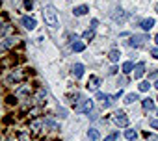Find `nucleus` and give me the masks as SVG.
<instances>
[{
    "label": "nucleus",
    "instance_id": "f257e3e1",
    "mask_svg": "<svg viewBox=\"0 0 158 141\" xmlns=\"http://www.w3.org/2000/svg\"><path fill=\"white\" fill-rule=\"evenodd\" d=\"M43 19H45V22L50 26V28H58V11H56V8L52 6V4H47V6H43Z\"/></svg>",
    "mask_w": 158,
    "mask_h": 141
},
{
    "label": "nucleus",
    "instance_id": "f03ea898",
    "mask_svg": "<svg viewBox=\"0 0 158 141\" xmlns=\"http://www.w3.org/2000/svg\"><path fill=\"white\" fill-rule=\"evenodd\" d=\"M26 75L23 73V69H11V73H10V76H8V84H17V82H21L23 78H24Z\"/></svg>",
    "mask_w": 158,
    "mask_h": 141
},
{
    "label": "nucleus",
    "instance_id": "7ed1b4c3",
    "mask_svg": "<svg viewBox=\"0 0 158 141\" xmlns=\"http://www.w3.org/2000/svg\"><path fill=\"white\" fill-rule=\"evenodd\" d=\"M147 41H149V35H132L130 41H128V45L134 46V48H139V46H143Z\"/></svg>",
    "mask_w": 158,
    "mask_h": 141
},
{
    "label": "nucleus",
    "instance_id": "20e7f679",
    "mask_svg": "<svg viewBox=\"0 0 158 141\" xmlns=\"http://www.w3.org/2000/svg\"><path fill=\"white\" fill-rule=\"evenodd\" d=\"M114 121H115V124L121 126V128L128 126V117H127L125 111H115V113H114Z\"/></svg>",
    "mask_w": 158,
    "mask_h": 141
},
{
    "label": "nucleus",
    "instance_id": "39448f33",
    "mask_svg": "<svg viewBox=\"0 0 158 141\" xmlns=\"http://www.w3.org/2000/svg\"><path fill=\"white\" fill-rule=\"evenodd\" d=\"M41 126H45V121H43V119H34V121L30 123V130H32L34 134H39V132H41Z\"/></svg>",
    "mask_w": 158,
    "mask_h": 141
},
{
    "label": "nucleus",
    "instance_id": "423d86ee",
    "mask_svg": "<svg viewBox=\"0 0 158 141\" xmlns=\"http://www.w3.org/2000/svg\"><path fill=\"white\" fill-rule=\"evenodd\" d=\"M99 86H101V80H99L97 76H91V78L88 80V86H86V87H88L89 91H97V89H99Z\"/></svg>",
    "mask_w": 158,
    "mask_h": 141
},
{
    "label": "nucleus",
    "instance_id": "0eeeda50",
    "mask_svg": "<svg viewBox=\"0 0 158 141\" xmlns=\"http://www.w3.org/2000/svg\"><path fill=\"white\" fill-rule=\"evenodd\" d=\"M97 99L102 102L104 108H108V106L112 104V95H106V93H101V91H99V93H97Z\"/></svg>",
    "mask_w": 158,
    "mask_h": 141
},
{
    "label": "nucleus",
    "instance_id": "6e6552de",
    "mask_svg": "<svg viewBox=\"0 0 158 141\" xmlns=\"http://www.w3.org/2000/svg\"><path fill=\"white\" fill-rule=\"evenodd\" d=\"M82 75H84V65L82 63H74L73 65V76L74 78H80Z\"/></svg>",
    "mask_w": 158,
    "mask_h": 141
},
{
    "label": "nucleus",
    "instance_id": "1a4fd4ad",
    "mask_svg": "<svg viewBox=\"0 0 158 141\" xmlns=\"http://www.w3.org/2000/svg\"><path fill=\"white\" fill-rule=\"evenodd\" d=\"M143 73H145V63H141V61H139V63L134 67V78H136V80H138V78H141V76H143Z\"/></svg>",
    "mask_w": 158,
    "mask_h": 141
},
{
    "label": "nucleus",
    "instance_id": "9d476101",
    "mask_svg": "<svg viewBox=\"0 0 158 141\" xmlns=\"http://www.w3.org/2000/svg\"><path fill=\"white\" fill-rule=\"evenodd\" d=\"M21 22H23V26H24L26 30H34V28H35V21H34L32 17H23Z\"/></svg>",
    "mask_w": 158,
    "mask_h": 141
},
{
    "label": "nucleus",
    "instance_id": "9b49d317",
    "mask_svg": "<svg viewBox=\"0 0 158 141\" xmlns=\"http://www.w3.org/2000/svg\"><path fill=\"white\" fill-rule=\"evenodd\" d=\"M88 11H89V8H88V6H76V8L73 10L74 17H82V15H86Z\"/></svg>",
    "mask_w": 158,
    "mask_h": 141
},
{
    "label": "nucleus",
    "instance_id": "f8f14e48",
    "mask_svg": "<svg viewBox=\"0 0 158 141\" xmlns=\"http://www.w3.org/2000/svg\"><path fill=\"white\" fill-rule=\"evenodd\" d=\"M82 113H89L91 110H93V100L89 99V100H84V104H82V108H78Z\"/></svg>",
    "mask_w": 158,
    "mask_h": 141
},
{
    "label": "nucleus",
    "instance_id": "ddd939ff",
    "mask_svg": "<svg viewBox=\"0 0 158 141\" xmlns=\"http://www.w3.org/2000/svg\"><path fill=\"white\" fill-rule=\"evenodd\" d=\"M139 26H141V28H143L145 32H149V30H151V28L154 26V19H143V21L139 22Z\"/></svg>",
    "mask_w": 158,
    "mask_h": 141
},
{
    "label": "nucleus",
    "instance_id": "4468645a",
    "mask_svg": "<svg viewBox=\"0 0 158 141\" xmlns=\"http://www.w3.org/2000/svg\"><path fill=\"white\" fill-rule=\"evenodd\" d=\"M15 45H19V37H10V39H4V43H2L4 48H11Z\"/></svg>",
    "mask_w": 158,
    "mask_h": 141
},
{
    "label": "nucleus",
    "instance_id": "2eb2a0df",
    "mask_svg": "<svg viewBox=\"0 0 158 141\" xmlns=\"http://www.w3.org/2000/svg\"><path fill=\"white\" fill-rule=\"evenodd\" d=\"M123 73H125V75L134 73V63H132V61H125V63H123Z\"/></svg>",
    "mask_w": 158,
    "mask_h": 141
},
{
    "label": "nucleus",
    "instance_id": "dca6fc26",
    "mask_svg": "<svg viewBox=\"0 0 158 141\" xmlns=\"http://www.w3.org/2000/svg\"><path fill=\"white\" fill-rule=\"evenodd\" d=\"M47 99V89L45 87H39V91H37V95H35V100L37 102H43Z\"/></svg>",
    "mask_w": 158,
    "mask_h": 141
},
{
    "label": "nucleus",
    "instance_id": "f3484780",
    "mask_svg": "<svg viewBox=\"0 0 158 141\" xmlns=\"http://www.w3.org/2000/svg\"><path fill=\"white\" fill-rule=\"evenodd\" d=\"M143 110H145V111H152V110H154V100L145 99V100H143Z\"/></svg>",
    "mask_w": 158,
    "mask_h": 141
},
{
    "label": "nucleus",
    "instance_id": "a211bd4d",
    "mask_svg": "<svg viewBox=\"0 0 158 141\" xmlns=\"http://www.w3.org/2000/svg\"><path fill=\"white\" fill-rule=\"evenodd\" d=\"M119 56H121V52H119L117 48H114V50H112V52L108 54V58H110V61H114V63H115V61H119Z\"/></svg>",
    "mask_w": 158,
    "mask_h": 141
},
{
    "label": "nucleus",
    "instance_id": "6ab92c4d",
    "mask_svg": "<svg viewBox=\"0 0 158 141\" xmlns=\"http://www.w3.org/2000/svg\"><path fill=\"white\" fill-rule=\"evenodd\" d=\"M88 137H89L91 141H97V139L101 137V134H99V130H95V128H91V130H88Z\"/></svg>",
    "mask_w": 158,
    "mask_h": 141
},
{
    "label": "nucleus",
    "instance_id": "aec40b11",
    "mask_svg": "<svg viewBox=\"0 0 158 141\" xmlns=\"http://www.w3.org/2000/svg\"><path fill=\"white\" fill-rule=\"evenodd\" d=\"M84 48H86V45H84L82 41H76V43H73V50H74V52H82Z\"/></svg>",
    "mask_w": 158,
    "mask_h": 141
},
{
    "label": "nucleus",
    "instance_id": "412c9836",
    "mask_svg": "<svg viewBox=\"0 0 158 141\" xmlns=\"http://www.w3.org/2000/svg\"><path fill=\"white\" fill-rule=\"evenodd\" d=\"M136 100H139L136 93H128V95L125 97V102H127V104H132V102H136Z\"/></svg>",
    "mask_w": 158,
    "mask_h": 141
},
{
    "label": "nucleus",
    "instance_id": "4be33fe9",
    "mask_svg": "<svg viewBox=\"0 0 158 141\" xmlns=\"http://www.w3.org/2000/svg\"><path fill=\"white\" fill-rule=\"evenodd\" d=\"M125 137H127L128 141H134V139L138 137V132H136V130H127V132H125Z\"/></svg>",
    "mask_w": 158,
    "mask_h": 141
},
{
    "label": "nucleus",
    "instance_id": "5701e85b",
    "mask_svg": "<svg viewBox=\"0 0 158 141\" xmlns=\"http://www.w3.org/2000/svg\"><path fill=\"white\" fill-rule=\"evenodd\" d=\"M17 139H19V141H30V135H28L26 132H19V134H17Z\"/></svg>",
    "mask_w": 158,
    "mask_h": 141
},
{
    "label": "nucleus",
    "instance_id": "b1692460",
    "mask_svg": "<svg viewBox=\"0 0 158 141\" xmlns=\"http://www.w3.org/2000/svg\"><path fill=\"white\" fill-rule=\"evenodd\" d=\"M117 139H119V132H114L108 137H104V141H117Z\"/></svg>",
    "mask_w": 158,
    "mask_h": 141
},
{
    "label": "nucleus",
    "instance_id": "393cba45",
    "mask_svg": "<svg viewBox=\"0 0 158 141\" xmlns=\"http://www.w3.org/2000/svg\"><path fill=\"white\" fill-rule=\"evenodd\" d=\"M93 35H95L93 28H91V30H86V32H84V39H93Z\"/></svg>",
    "mask_w": 158,
    "mask_h": 141
},
{
    "label": "nucleus",
    "instance_id": "a878e982",
    "mask_svg": "<svg viewBox=\"0 0 158 141\" xmlns=\"http://www.w3.org/2000/svg\"><path fill=\"white\" fill-rule=\"evenodd\" d=\"M149 87H151V84H149V82H141V84H139V91H143V93H145V91H149Z\"/></svg>",
    "mask_w": 158,
    "mask_h": 141
},
{
    "label": "nucleus",
    "instance_id": "bb28decb",
    "mask_svg": "<svg viewBox=\"0 0 158 141\" xmlns=\"http://www.w3.org/2000/svg\"><path fill=\"white\" fill-rule=\"evenodd\" d=\"M151 126H152L154 130H158V119H152V121H151Z\"/></svg>",
    "mask_w": 158,
    "mask_h": 141
},
{
    "label": "nucleus",
    "instance_id": "cd10ccee",
    "mask_svg": "<svg viewBox=\"0 0 158 141\" xmlns=\"http://www.w3.org/2000/svg\"><path fill=\"white\" fill-rule=\"evenodd\" d=\"M24 6H26V10H32V0H26Z\"/></svg>",
    "mask_w": 158,
    "mask_h": 141
},
{
    "label": "nucleus",
    "instance_id": "c85d7f7f",
    "mask_svg": "<svg viewBox=\"0 0 158 141\" xmlns=\"http://www.w3.org/2000/svg\"><path fill=\"white\" fill-rule=\"evenodd\" d=\"M97 24H99V21H97V19H93V21H91V28L95 30V28H97Z\"/></svg>",
    "mask_w": 158,
    "mask_h": 141
},
{
    "label": "nucleus",
    "instance_id": "c756f323",
    "mask_svg": "<svg viewBox=\"0 0 158 141\" xmlns=\"http://www.w3.org/2000/svg\"><path fill=\"white\" fill-rule=\"evenodd\" d=\"M151 54H152L154 58H158V48H151Z\"/></svg>",
    "mask_w": 158,
    "mask_h": 141
},
{
    "label": "nucleus",
    "instance_id": "7c9ffc66",
    "mask_svg": "<svg viewBox=\"0 0 158 141\" xmlns=\"http://www.w3.org/2000/svg\"><path fill=\"white\" fill-rule=\"evenodd\" d=\"M154 87H156V89H158V78H156V82H154Z\"/></svg>",
    "mask_w": 158,
    "mask_h": 141
},
{
    "label": "nucleus",
    "instance_id": "2f4dec72",
    "mask_svg": "<svg viewBox=\"0 0 158 141\" xmlns=\"http://www.w3.org/2000/svg\"><path fill=\"white\" fill-rule=\"evenodd\" d=\"M154 41H156V45H158V34H156V37H154Z\"/></svg>",
    "mask_w": 158,
    "mask_h": 141
},
{
    "label": "nucleus",
    "instance_id": "473e14b6",
    "mask_svg": "<svg viewBox=\"0 0 158 141\" xmlns=\"http://www.w3.org/2000/svg\"><path fill=\"white\" fill-rule=\"evenodd\" d=\"M154 10H156V13H158V4H156V6H154Z\"/></svg>",
    "mask_w": 158,
    "mask_h": 141
},
{
    "label": "nucleus",
    "instance_id": "72a5a7b5",
    "mask_svg": "<svg viewBox=\"0 0 158 141\" xmlns=\"http://www.w3.org/2000/svg\"><path fill=\"white\" fill-rule=\"evenodd\" d=\"M156 100H158V99H156Z\"/></svg>",
    "mask_w": 158,
    "mask_h": 141
}]
</instances>
